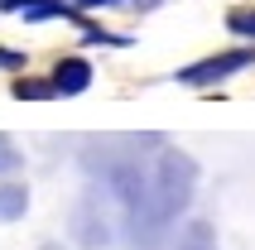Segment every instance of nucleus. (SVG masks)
Returning a JSON list of instances; mask_svg holds the SVG:
<instances>
[{"label":"nucleus","mask_w":255,"mask_h":250,"mask_svg":"<svg viewBox=\"0 0 255 250\" xmlns=\"http://www.w3.org/2000/svg\"><path fill=\"white\" fill-rule=\"evenodd\" d=\"M106 178H111V193L121 197L130 226L144 241H154L188 207V197L198 188V164L183 149H159L154 159H121V164H111Z\"/></svg>","instance_id":"f257e3e1"},{"label":"nucleus","mask_w":255,"mask_h":250,"mask_svg":"<svg viewBox=\"0 0 255 250\" xmlns=\"http://www.w3.org/2000/svg\"><path fill=\"white\" fill-rule=\"evenodd\" d=\"M246 68H255V43H241V48L207 53L198 63H188V68H178V82L183 87H217V82H227V77H236Z\"/></svg>","instance_id":"f03ea898"},{"label":"nucleus","mask_w":255,"mask_h":250,"mask_svg":"<svg viewBox=\"0 0 255 250\" xmlns=\"http://www.w3.org/2000/svg\"><path fill=\"white\" fill-rule=\"evenodd\" d=\"M48 82H53L58 97H82L87 87H92V63H87V58H63Z\"/></svg>","instance_id":"7ed1b4c3"},{"label":"nucleus","mask_w":255,"mask_h":250,"mask_svg":"<svg viewBox=\"0 0 255 250\" xmlns=\"http://www.w3.org/2000/svg\"><path fill=\"white\" fill-rule=\"evenodd\" d=\"M29 212V188L24 183H0V222H19Z\"/></svg>","instance_id":"20e7f679"},{"label":"nucleus","mask_w":255,"mask_h":250,"mask_svg":"<svg viewBox=\"0 0 255 250\" xmlns=\"http://www.w3.org/2000/svg\"><path fill=\"white\" fill-rule=\"evenodd\" d=\"M173 250H217V231L207 222H188L173 241Z\"/></svg>","instance_id":"39448f33"},{"label":"nucleus","mask_w":255,"mask_h":250,"mask_svg":"<svg viewBox=\"0 0 255 250\" xmlns=\"http://www.w3.org/2000/svg\"><path fill=\"white\" fill-rule=\"evenodd\" d=\"M227 29L231 34H241V39L255 43V5H236V10L227 14Z\"/></svg>","instance_id":"423d86ee"},{"label":"nucleus","mask_w":255,"mask_h":250,"mask_svg":"<svg viewBox=\"0 0 255 250\" xmlns=\"http://www.w3.org/2000/svg\"><path fill=\"white\" fill-rule=\"evenodd\" d=\"M14 97L19 101H48L58 92H53V82H14Z\"/></svg>","instance_id":"0eeeda50"},{"label":"nucleus","mask_w":255,"mask_h":250,"mask_svg":"<svg viewBox=\"0 0 255 250\" xmlns=\"http://www.w3.org/2000/svg\"><path fill=\"white\" fill-rule=\"evenodd\" d=\"M14 168H19V149H14L10 135H0V178H10Z\"/></svg>","instance_id":"6e6552de"},{"label":"nucleus","mask_w":255,"mask_h":250,"mask_svg":"<svg viewBox=\"0 0 255 250\" xmlns=\"http://www.w3.org/2000/svg\"><path fill=\"white\" fill-rule=\"evenodd\" d=\"M10 63H19V58H14V53H0V68H10Z\"/></svg>","instance_id":"1a4fd4ad"},{"label":"nucleus","mask_w":255,"mask_h":250,"mask_svg":"<svg viewBox=\"0 0 255 250\" xmlns=\"http://www.w3.org/2000/svg\"><path fill=\"white\" fill-rule=\"evenodd\" d=\"M0 5H19V0H0Z\"/></svg>","instance_id":"9d476101"},{"label":"nucleus","mask_w":255,"mask_h":250,"mask_svg":"<svg viewBox=\"0 0 255 250\" xmlns=\"http://www.w3.org/2000/svg\"><path fill=\"white\" fill-rule=\"evenodd\" d=\"M43 250H58V246H43Z\"/></svg>","instance_id":"9b49d317"}]
</instances>
